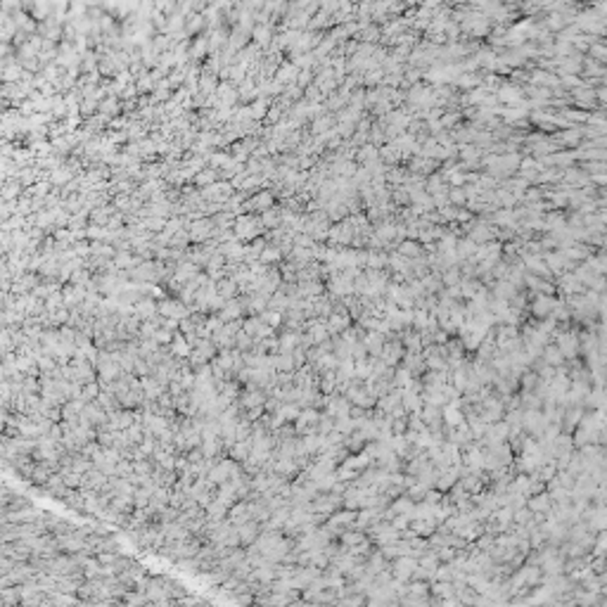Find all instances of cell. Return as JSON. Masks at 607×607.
Returning a JSON list of instances; mask_svg holds the SVG:
<instances>
[{"label": "cell", "mask_w": 607, "mask_h": 607, "mask_svg": "<svg viewBox=\"0 0 607 607\" xmlns=\"http://www.w3.org/2000/svg\"><path fill=\"white\" fill-rule=\"evenodd\" d=\"M159 313L162 316H166V318H178V316H185V309H183V304L178 301H164L159 304Z\"/></svg>", "instance_id": "6da1fadb"}, {"label": "cell", "mask_w": 607, "mask_h": 607, "mask_svg": "<svg viewBox=\"0 0 607 607\" xmlns=\"http://www.w3.org/2000/svg\"><path fill=\"white\" fill-rule=\"evenodd\" d=\"M237 536H240V543H251L257 538V524L249 522V524H242L237 529Z\"/></svg>", "instance_id": "7a4b0ae2"}, {"label": "cell", "mask_w": 607, "mask_h": 607, "mask_svg": "<svg viewBox=\"0 0 607 607\" xmlns=\"http://www.w3.org/2000/svg\"><path fill=\"white\" fill-rule=\"evenodd\" d=\"M171 353H178V356H187L190 353V342H185L183 337H176L171 342Z\"/></svg>", "instance_id": "3957f363"}]
</instances>
